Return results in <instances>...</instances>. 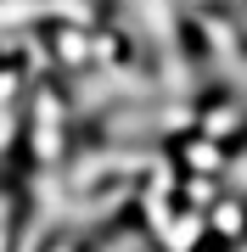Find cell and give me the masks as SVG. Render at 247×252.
I'll return each instance as SVG.
<instances>
[{
  "label": "cell",
  "mask_w": 247,
  "mask_h": 252,
  "mask_svg": "<svg viewBox=\"0 0 247 252\" xmlns=\"http://www.w3.org/2000/svg\"><path fill=\"white\" fill-rule=\"evenodd\" d=\"M208 219H213V230H219L225 241L247 235V202H230V196H219V202L208 207Z\"/></svg>",
  "instance_id": "1"
},
{
  "label": "cell",
  "mask_w": 247,
  "mask_h": 252,
  "mask_svg": "<svg viewBox=\"0 0 247 252\" xmlns=\"http://www.w3.org/2000/svg\"><path fill=\"white\" fill-rule=\"evenodd\" d=\"M180 152L191 157V168H197V174H219V168H225V162H219V157H225V146H219V140H208V135H197V140H185Z\"/></svg>",
  "instance_id": "2"
}]
</instances>
